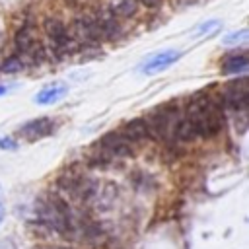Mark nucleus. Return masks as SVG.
<instances>
[{
    "mask_svg": "<svg viewBox=\"0 0 249 249\" xmlns=\"http://www.w3.org/2000/svg\"><path fill=\"white\" fill-rule=\"evenodd\" d=\"M0 193H2V189H0Z\"/></svg>",
    "mask_w": 249,
    "mask_h": 249,
    "instance_id": "nucleus-22",
    "label": "nucleus"
},
{
    "mask_svg": "<svg viewBox=\"0 0 249 249\" xmlns=\"http://www.w3.org/2000/svg\"><path fill=\"white\" fill-rule=\"evenodd\" d=\"M181 56H183V53H181V51H173V49L156 53L154 56H150V58L144 62L142 70H144V74H156V72H161V70L169 68L171 64H175Z\"/></svg>",
    "mask_w": 249,
    "mask_h": 249,
    "instance_id": "nucleus-8",
    "label": "nucleus"
},
{
    "mask_svg": "<svg viewBox=\"0 0 249 249\" xmlns=\"http://www.w3.org/2000/svg\"><path fill=\"white\" fill-rule=\"evenodd\" d=\"M247 37H249L247 29H239V31H233V33L224 35L222 43H224V45H228V47H231V45H239V43H243Z\"/></svg>",
    "mask_w": 249,
    "mask_h": 249,
    "instance_id": "nucleus-14",
    "label": "nucleus"
},
{
    "mask_svg": "<svg viewBox=\"0 0 249 249\" xmlns=\"http://www.w3.org/2000/svg\"><path fill=\"white\" fill-rule=\"evenodd\" d=\"M91 18H93V23H95V27H97V31H99V35H101V41L115 39V37L121 35V25H119L117 18H115L113 14H109L105 8L95 10V12L91 14Z\"/></svg>",
    "mask_w": 249,
    "mask_h": 249,
    "instance_id": "nucleus-6",
    "label": "nucleus"
},
{
    "mask_svg": "<svg viewBox=\"0 0 249 249\" xmlns=\"http://www.w3.org/2000/svg\"><path fill=\"white\" fill-rule=\"evenodd\" d=\"M97 150L109 160V158H123V156H132V142L126 140L123 136V132H107L99 144H97Z\"/></svg>",
    "mask_w": 249,
    "mask_h": 249,
    "instance_id": "nucleus-4",
    "label": "nucleus"
},
{
    "mask_svg": "<svg viewBox=\"0 0 249 249\" xmlns=\"http://www.w3.org/2000/svg\"><path fill=\"white\" fill-rule=\"evenodd\" d=\"M105 10L113 14L115 18H132L138 10V2L136 0H109Z\"/></svg>",
    "mask_w": 249,
    "mask_h": 249,
    "instance_id": "nucleus-12",
    "label": "nucleus"
},
{
    "mask_svg": "<svg viewBox=\"0 0 249 249\" xmlns=\"http://www.w3.org/2000/svg\"><path fill=\"white\" fill-rule=\"evenodd\" d=\"M185 117L193 124L196 136H204V138L214 136L224 126V113H222L220 105L210 97L195 99Z\"/></svg>",
    "mask_w": 249,
    "mask_h": 249,
    "instance_id": "nucleus-1",
    "label": "nucleus"
},
{
    "mask_svg": "<svg viewBox=\"0 0 249 249\" xmlns=\"http://www.w3.org/2000/svg\"><path fill=\"white\" fill-rule=\"evenodd\" d=\"M160 2L161 0H140V4H144L146 8H156V6H160Z\"/></svg>",
    "mask_w": 249,
    "mask_h": 249,
    "instance_id": "nucleus-18",
    "label": "nucleus"
},
{
    "mask_svg": "<svg viewBox=\"0 0 249 249\" xmlns=\"http://www.w3.org/2000/svg\"><path fill=\"white\" fill-rule=\"evenodd\" d=\"M6 93V86H0V95H4Z\"/></svg>",
    "mask_w": 249,
    "mask_h": 249,
    "instance_id": "nucleus-20",
    "label": "nucleus"
},
{
    "mask_svg": "<svg viewBox=\"0 0 249 249\" xmlns=\"http://www.w3.org/2000/svg\"><path fill=\"white\" fill-rule=\"evenodd\" d=\"M218 25H220V21H214V19H212V21H204L202 25H198V27H196V33H202V35H204V33H208V31L216 29Z\"/></svg>",
    "mask_w": 249,
    "mask_h": 249,
    "instance_id": "nucleus-16",
    "label": "nucleus"
},
{
    "mask_svg": "<svg viewBox=\"0 0 249 249\" xmlns=\"http://www.w3.org/2000/svg\"><path fill=\"white\" fill-rule=\"evenodd\" d=\"M249 68V60L245 56V53H235V54H228L222 60V72L226 76L230 74H245Z\"/></svg>",
    "mask_w": 249,
    "mask_h": 249,
    "instance_id": "nucleus-11",
    "label": "nucleus"
},
{
    "mask_svg": "<svg viewBox=\"0 0 249 249\" xmlns=\"http://www.w3.org/2000/svg\"><path fill=\"white\" fill-rule=\"evenodd\" d=\"M179 121H181V115L175 107H163V109H158L156 113H150L148 117H144L148 136L160 138V140L175 138Z\"/></svg>",
    "mask_w": 249,
    "mask_h": 249,
    "instance_id": "nucleus-2",
    "label": "nucleus"
},
{
    "mask_svg": "<svg viewBox=\"0 0 249 249\" xmlns=\"http://www.w3.org/2000/svg\"><path fill=\"white\" fill-rule=\"evenodd\" d=\"M21 68H23L21 56H10V58L2 64V70H4V72H19Z\"/></svg>",
    "mask_w": 249,
    "mask_h": 249,
    "instance_id": "nucleus-15",
    "label": "nucleus"
},
{
    "mask_svg": "<svg viewBox=\"0 0 249 249\" xmlns=\"http://www.w3.org/2000/svg\"><path fill=\"white\" fill-rule=\"evenodd\" d=\"M123 136L130 142H138V140H144L148 138V128H146V123H144V117H138V119H132L124 124V132Z\"/></svg>",
    "mask_w": 249,
    "mask_h": 249,
    "instance_id": "nucleus-13",
    "label": "nucleus"
},
{
    "mask_svg": "<svg viewBox=\"0 0 249 249\" xmlns=\"http://www.w3.org/2000/svg\"><path fill=\"white\" fill-rule=\"evenodd\" d=\"M66 91H68L66 84H62V82H53V84L45 86L43 89H39V93L35 95V101H37L39 105H53V103H56L60 97H64Z\"/></svg>",
    "mask_w": 249,
    "mask_h": 249,
    "instance_id": "nucleus-10",
    "label": "nucleus"
},
{
    "mask_svg": "<svg viewBox=\"0 0 249 249\" xmlns=\"http://www.w3.org/2000/svg\"><path fill=\"white\" fill-rule=\"evenodd\" d=\"M53 128H54V124H53V121H51L49 117H37V119L27 121V123L19 128V132H21V136H23L25 140H39V138L51 134Z\"/></svg>",
    "mask_w": 249,
    "mask_h": 249,
    "instance_id": "nucleus-9",
    "label": "nucleus"
},
{
    "mask_svg": "<svg viewBox=\"0 0 249 249\" xmlns=\"http://www.w3.org/2000/svg\"><path fill=\"white\" fill-rule=\"evenodd\" d=\"M53 249H66V247H53Z\"/></svg>",
    "mask_w": 249,
    "mask_h": 249,
    "instance_id": "nucleus-21",
    "label": "nucleus"
},
{
    "mask_svg": "<svg viewBox=\"0 0 249 249\" xmlns=\"http://www.w3.org/2000/svg\"><path fill=\"white\" fill-rule=\"evenodd\" d=\"M247 99H249V89H247V82L243 78L226 86V89H224V103L228 107H231L233 111L245 109L247 107Z\"/></svg>",
    "mask_w": 249,
    "mask_h": 249,
    "instance_id": "nucleus-5",
    "label": "nucleus"
},
{
    "mask_svg": "<svg viewBox=\"0 0 249 249\" xmlns=\"http://www.w3.org/2000/svg\"><path fill=\"white\" fill-rule=\"evenodd\" d=\"M0 148H4V150H16L18 148V142L14 138H0Z\"/></svg>",
    "mask_w": 249,
    "mask_h": 249,
    "instance_id": "nucleus-17",
    "label": "nucleus"
},
{
    "mask_svg": "<svg viewBox=\"0 0 249 249\" xmlns=\"http://www.w3.org/2000/svg\"><path fill=\"white\" fill-rule=\"evenodd\" d=\"M45 33H47V37H49L51 45H53L56 51H64V49L72 43L70 33H68L66 25H64L60 19L49 18V19L45 21Z\"/></svg>",
    "mask_w": 249,
    "mask_h": 249,
    "instance_id": "nucleus-7",
    "label": "nucleus"
},
{
    "mask_svg": "<svg viewBox=\"0 0 249 249\" xmlns=\"http://www.w3.org/2000/svg\"><path fill=\"white\" fill-rule=\"evenodd\" d=\"M2 220H4V206L0 204V224H2Z\"/></svg>",
    "mask_w": 249,
    "mask_h": 249,
    "instance_id": "nucleus-19",
    "label": "nucleus"
},
{
    "mask_svg": "<svg viewBox=\"0 0 249 249\" xmlns=\"http://www.w3.org/2000/svg\"><path fill=\"white\" fill-rule=\"evenodd\" d=\"M68 33H70V39L76 41L78 45H95V43L101 41V35L97 31L95 23H93L91 14L76 18L74 23H72V29Z\"/></svg>",
    "mask_w": 249,
    "mask_h": 249,
    "instance_id": "nucleus-3",
    "label": "nucleus"
}]
</instances>
